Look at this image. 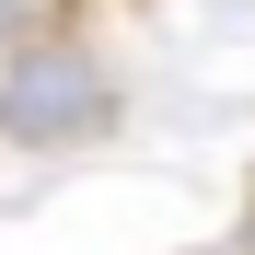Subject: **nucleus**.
<instances>
[{"label":"nucleus","instance_id":"1","mask_svg":"<svg viewBox=\"0 0 255 255\" xmlns=\"http://www.w3.org/2000/svg\"><path fill=\"white\" fill-rule=\"evenodd\" d=\"M0 128H12L23 151H70V139H93V128H116L105 58L70 47V35H35L12 70H0Z\"/></svg>","mask_w":255,"mask_h":255},{"label":"nucleus","instance_id":"2","mask_svg":"<svg viewBox=\"0 0 255 255\" xmlns=\"http://www.w3.org/2000/svg\"><path fill=\"white\" fill-rule=\"evenodd\" d=\"M23 12H35V0H0V35H23Z\"/></svg>","mask_w":255,"mask_h":255}]
</instances>
